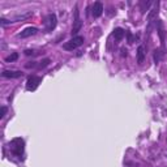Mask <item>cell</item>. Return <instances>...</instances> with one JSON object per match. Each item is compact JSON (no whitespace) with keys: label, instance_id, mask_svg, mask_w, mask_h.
Wrapping results in <instances>:
<instances>
[{"label":"cell","instance_id":"obj_1","mask_svg":"<svg viewBox=\"0 0 167 167\" xmlns=\"http://www.w3.org/2000/svg\"><path fill=\"white\" fill-rule=\"evenodd\" d=\"M24 146H25V142L22 138L20 137L13 138L11 141V153L16 157H21L24 154Z\"/></svg>","mask_w":167,"mask_h":167},{"label":"cell","instance_id":"obj_2","mask_svg":"<svg viewBox=\"0 0 167 167\" xmlns=\"http://www.w3.org/2000/svg\"><path fill=\"white\" fill-rule=\"evenodd\" d=\"M84 42H85V41H84V37H81V35H76V37H73L71 41L66 42V43L63 44V48L67 50V51H73V50H76L77 47L82 46Z\"/></svg>","mask_w":167,"mask_h":167},{"label":"cell","instance_id":"obj_3","mask_svg":"<svg viewBox=\"0 0 167 167\" xmlns=\"http://www.w3.org/2000/svg\"><path fill=\"white\" fill-rule=\"evenodd\" d=\"M56 24H58L56 15H54V13H50V15L46 17V20H44V29H46V31H47V33L52 31L55 27H56Z\"/></svg>","mask_w":167,"mask_h":167},{"label":"cell","instance_id":"obj_4","mask_svg":"<svg viewBox=\"0 0 167 167\" xmlns=\"http://www.w3.org/2000/svg\"><path fill=\"white\" fill-rule=\"evenodd\" d=\"M42 82V77H38V76H29L26 81V90L29 91H34L37 87L39 86V84Z\"/></svg>","mask_w":167,"mask_h":167},{"label":"cell","instance_id":"obj_5","mask_svg":"<svg viewBox=\"0 0 167 167\" xmlns=\"http://www.w3.org/2000/svg\"><path fill=\"white\" fill-rule=\"evenodd\" d=\"M81 27H82V21L80 18V12H78V8L75 7V21H73V26H72V34L76 35L81 30Z\"/></svg>","mask_w":167,"mask_h":167},{"label":"cell","instance_id":"obj_6","mask_svg":"<svg viewBox=\"0 0 167 167\" xmlns=\"http://www.w3.org/2000/svg\"><path fill=\"white\" fill-rule=\"evenodd\" d=\"M102 13H103V4H102L101 2H95L94 5H93V8H91V15H93V17L98 18V17L102 16Z\"/></svg>","mask_w":167,"mask_h":167},{"label":"cell","instance_id":"obj_7","mask_svg":"<svg viewBox=\"0 0 167 167\" xmlns=\"http://www.w3.org/2000/svg\"><path fill=\"white\" fill-rule=\"evenodd\" d=\"M37 27H26L25 30H22L20 34H18V37L20 38H29V37H31V35H34V34H37Z\"/></svg>","mask_w":167,"mask_h":167},{"label":"cell","instance_id":"obj_8","mask_svg":"<svg viewBox=\"0 0 167 167\" xmlns=\"http://www.w3.org/2000/svg\"><path fill=\"white\" fill-rule=\"evenodd\" d=\"M2 76L5 78H18V77H22V72L21 71H4L2 73Z\"/></svg>","mask_w":167,"mask_h":167},{"label":"cell","instance_id":"obj_9","mask_svg":"<svg viewBox=\"0 0 167 167\" xmlns=\"http://www.w3.org/2000/svg\"><path fill=\"white\" fill-rule=\"evenodd\" d=\"M144 59H145V47H144V46H138V48H137V62H138V64H142Z\"/></svg>","mask_w":167,"mask_h":167},{"label":"cell","instance_id":"obj_10","mask_svg":"<svg viewBox=\"0 0 167 167\" xmlns=\"http://www.w3.org/2000/svg\"><path fill=\"white\" fill-rule=\"evenodd\" d=\"M124 35H125V30L122 29V27H116V29L114 30V37L116 41H122L124 38Z\"/></svg>","mask_w":167,"mask_h":167},{"label":"cell","instance_id":"obj_11","mask_svg":"<svg viewBox=\"0 0 167 167\" xmlns=\"http://www.w3.org/2000/svg\"><path fill=\"white\" fill-rule=\"evenodd\" d=\"M151 4H153V2H151V0H147V2H145V0H142V2L140 3L141 12H142V13H145V12L147 11V9H149V7L151 5Z\"/></svg>","mask_w":167,"mask_h":167},{"label":"cell","instance_id":"obj_12","mask_svg":"<svg viewBox=\"0 0 167 167\" xmlns=\"http://www.w3.org/2000/svg\"><path fill=\"white\" fill-rule=\"evenodd\" d=\"M125 37H127V41H128V43L129 44H132V43H134V41L137 39V37H134L131 31H125Z\"/></svg>","mask_w":167,"mask_h":167},{"label":"cell","instance_id":"obj_13","mask_svg":"<svg viewBox=\"0 0 167 167\" xmlns=\"http://www.w3.org/2000/svg\"><path fill=\"white\" fill-rule=\"evenodd\" d=\"M18 59V54L17 52H12L9 56L5 58V62L7 63H12V62H16V60Z\"/></svg>","mask_w":167,"mask_h":167},{"label":"cell","instance_id":"obj_14","mask_svg":"<svg viewBox=\"0 0 167 167\" xmlns=\"http://www.w3.org/2000/svg\"><path fill=\"white\" fill-rule=\"evenodd\" d=\"M162 55H163V52H162L161 50H155L154 51V62L155 63H159V60L162 59Z\"/></svg>","mask_w":167,"mask_h":167},{"label":"cell","instance_id":"obj_15","mask_svg":"<svg viewBox=\"0 0 167 167\" xmlns=\"http://www.w3.org/2000/svg\"><path fill=\"white\" fill-rule=\"evenodd\" d=\"M48 64H50V59H43V60H42V62L38 64V68H39V69H43V68L47 67Z\"/></svg>","mask_w":167,"mask_h":167},{"label":"cell","instance_id":"obj_16","mask_svg":"<svg viewBox=\"0 0 167 167\" xmlns=\"http://www.w3.org/2000/svg\"><path fill=\"white\" fill-rule=\"evenodd\" d=\"M7 111H8V108L5 107V106H2V110H0V119H3L4 116H5Z\"/></svg>","mask_w":167,"mask_h":167},{"label":"cell","instance_id":"obj_17","mask_svg":"<svg viewBox=\"0 0 167 167\" xmlns=\"http://www.w3.org/2000/svg\"><path fill=\"white\" fill-rule=\"evenodd\" d=\"M24 52H25V55H27V56H29V55H34V54H35L33 50H25Z\"/></svg>","mask_w":167,"mask_h":167},{"label":"cell","instance_id":"obj_18","mask_svg":"<svg viewBox=\"0 0 167 167\" xmlns=\"http://www.w3.org/2000/svg\"><path fill=\"white\" fill-rule=\"evenodd\" d=\"M34 67H35V63L34 62H30V63L26 64V68H34Z\"/></svg>","mask_w":167,"mask_h":167},{"label":"cell","instance_id":"obj_19","mask_svg":"<svg viewBox=\"0 0 167 167\" xmlns=\"http://www.w3.org/2000/svg\"><path fill=\"white\" fill-rule=\"evenodd\" d=\"M127 52H128V51L125 50V48H122V56H123V58H124V56H127V55H128Z\"/></svg>","mask_w":167,"mask_h":167}]
</instances>
